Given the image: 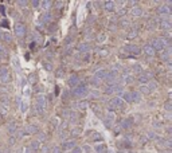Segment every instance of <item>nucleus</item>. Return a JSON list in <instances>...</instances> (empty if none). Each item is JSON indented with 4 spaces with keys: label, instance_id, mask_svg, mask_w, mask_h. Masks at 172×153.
Here are the masks:
<instances>
[{
    "label": "nucleus",
    "instance_id": "1",
    "mask_svg": "<svg viewBox=\"0 0 172 153\" xmlns=\"http://www.w3.org/2000/svg\"><path fill=\"white\" fill-rule=\"evenodd\" d=\"M151 46L155 51H163V50L168 46V42H167V39H164V38H156V39L152 40Z\"/></svg>",
    "mask_w": 172,
    "mask_h": 153
},
{
    "label": "nucleus",
    "instance_id": "2",
    "mask_svg": "<svg viewBox=\"0 0 172 153\" xmlns=\"http://www.w3.org/2000/svg\"><path fill=\"white\" fill-rule=\"evenodd\" d=\"M86 94H88V86H86L85 83H79V85L75 86L74 90H73V95H74V97H85Z\"/></svg>",
    "mask_w": 172,
    "mask_h": 153
},
{
    "label": "nucleus",
    "instance_id": "3",
    "mask_svg": "<svg viewBox=\"0 0 172 153\" xmlns=\"http://www.w3.org/2000/svg\"><path fill=\"white\" fill-rule=\"evenodd\" d=\"M106 94H113V93H117V94H122V86L118 85V83H113V85H109L106 86L105 89Z\"/></svg>",
    "mask_w": 172,
    "mask_h": 153
},
{
    "label": "nucleus",
    "instance_id": "4",
    "mask_svg": "<svg viewBox=\"0 0 172 153\" xmlns=\"http://www.w3.org/2000/svg\"><path fill=\"white\" fill-rule=\"evenodd\" d=\"M122 105H124V101H122L121 98H118V97H116V98H112L109 101V110H116V109H121Z\"/></svg>",
    "mask_w": 172,
    "mask_h": 153
},
{
    "label": "nucleus",
    "instance_id": "5",
    "mask_svg": "<svg viewBox=\"0 0 172 153\" xmlns=\"http://www.w3.org/2000/svg\"><path fill=\"white\" fill-rule=\"evenodd\" d=\"M124 51L128 52V54H132V55H139L141 52V48L136 44H126L124 47Z\"/></svg>",
    "mask_w": 172,
    "mask_h": 153
},
{
    "label": "nucleus",
    "instance_id": "6",
    "mask_svg": "<svg viewBox=\"0 0 172 153\" xmlns=\"http://www.w3.org/2000/svg\"><path fill=\"white\" fill-rule=\"evenodd\" d=\"M15 34L18 38H23L26 35V26L23 23H18L15 26Z\"/></svg>",
    "mask_w": 172,
    "mask_h": 153
},
{
    "label": "nucleus",
    "instance_id": "7",
    "mask_svg": "<svg viewBox=\"0 0 172 153\" xmlns=\"http://www.w3.org/2000/svg\"><path fill=\"white\" fill-rule=\"evenodd\" d=\"M23 132H24V134H35V133L39 132V128H38V125H32L31 124V125H27Z\"/></svg>",
    "mask_w": 172,
    "mask_h": 153
},
{
    "label": "nucleus",
    "instance_id": "8",
    "mask_svg": "<svg viewBox=\"0 0 172 153\" xmlns=\"http://www.w3.org/2000/svg\"><path fill=\"white\" fill-rule=\"evenodd\" d=\"M105 79L109 82V85L116 83V79H117V71H110V73H108L106 77H105Z\"/></svg>",
    "mask_w": 172,
    "mask_h": 153
},
{
    "label": "nucleus",
    "instance_id": "9",
    "mask_svg": "<svg viewBox=\"0 0 172 153\" xmlns=\"http://www.w3.org/2000/svg\"><path fill=\"white\" fill-rule=\"evenodd\" d=\"M161 59L164 62H169V59H171V47H165L161 51Z\"/></svg>",
    "mask_w": 172,
    "mask_h": 153
},
{
    "label": "nucleus",
    "instance_id": "10",
    "mask_svg": "<svg viewBox=\"0 0 172 153\" xmlns=\"http://www.w3.org/2000/svg\"><path fill=\"white\" fill-rule=\"evenodd\" d=\"M159 27H160V30H163V31H169L171 27H172L171 20H161V22H160Z\"/></svg>",
    "mask_w": 172,
    "mask_h": 153
},
{
    "label": "nucleus",
    "instance_id": "11",
    "mask_svg": "<svg viewBox=\"0 0 172 153\" xmlns=\"http://www.w3.org/2000/svg\"><path fill=\"white\" fill-rule=\"evenodd\" d=\"M157 12L160 15H171V9L168 5H160V7H157Z\"/></svg>",
    "mask_w": 172,
    "mask_h": 153
},
{
    "label": "nucleus",
    "instance_id": "12",
    "mask_svg": "<svg viewBox=\"0 0 172 153\" xmlns=\"http://www.w3.org/2000/svg\"><path fill=\"white\" fill-rule=\"evenodd\" d=\"M130 13H132V16H133V17H140V16H141V13H143V9H141V7L136 5V7L132 8Z\"/></svg>",
    "mask_w": 172,
    "mask_h": 153
},
{
    "label": "nucleus",
    "instance_id": "13",
    "mask_svg": "<svg viewBox=\"0 0 172 153\" xmlns=\"http://www.w3.org/2000/svg\"><path fill=\"white\" fill-rule=\"evenodd\" d=\"M143 51L148 55V57H153V55H155V50L152 48V46L149 44V43H148V44H145L143 47Z\"/></svg>",
    "mask_w": 172,
    "mask_h": 153
},
{
    "label": "nucleus",
    "instance_id": "14",
    "mask_svg": "<svg viewBox=\"0 0 172 153\" xmlns=\"http://www.w3.org/2000/svg\"><path fill=\"white\" fill-rule=\"evenodd\" d=\"M44 105H46V98H44V95L43 94L38 95V97H36V106L44 109Z\"/></svg>",
    "mask_w": 172,
    "mask_h": 153
},
{
    "label": "nucleus",
    "instance_id": "15",
    "mask_svg": "<svg viewBox=\"0 0 172 153\" xmlns=\"http://www.w3.org/2000/svg\"><path fill=\"white\" fill-rule=\"evenodd\" d=\"M113 121H114V116L112 114V113H109V114L106 116L105 121H104V124H105L106 128H112V124H113Z\"/></svg>",
    "mask_w": 172,
    "mask_h": 153
},
{
    "label": "nucleus",
    "instance_id": "16",
    "mask_svg": "<svg viewBox=\"0 0 172 153\" xmlns=\"http://www.w3.org/2000/svg\"><path fill=\"white\" fill-rule=\"evenodd\" d=\"M69 85H70L71 87L78 86V85H79V78H78L77 75H71V77L69 78Z\"/></svg>",
    "mask_w": 172,
    "mask_h": 153
},
{
    "label": "nucleus",
    "instance_id": "17",
    "mask_svg": "<svg viewBox=\"0 0 172 153\" xmlns=\"http://www.w3.org/2000/svg\"><path fill=\"white\" fill-rule=\"evenodd\" d=\"M106 74H108V71L104 70V69H101V70L96 71V74H94V78H97V79H100V81H101V79H105Z\"/></svg>",
    "mask_w": 172,
    "mask_h": 153
},
{
    "label": "nucleus",
    "instance_id": "18",
    "mask_svg": "<svg viewBox=\"0 0 172 153\" xmlns=\"http://www.w3.org/2000/svg\"><path fill=\"white\" fill-rule=\"evenodd\" d=\"M75 148V141L70 140V141H65L63 142V149L65 150H69V149H74Z\"/></svg>",
    "mask_w": 172,
    "mask_h": 153
},
{
    "label": "nucleus",
    "instance_id": "19",
    "mask_svg": "<svg viewBox=\"0 0 172 153\" xmlns=\"http://www.w3.org/2000/svg\"><path fill=\"white\" fill-rule=\"evenodd\" d=\"M89 50H90L89 43H79L78 44V51H81V52H89Z\"/></svg>",
    "mask_w": 172,
    "mask_h": 153
},
{
    "label": "nucleus",
    "instance_id": "20",
    "mask_svg": "<svg viewBox=\"0 0 172 153\" xmlns=\"http://www.w3.org/2000/svg\"><path fill=\"white\" fill-rule=\"evenodd\" d=\"M133 124V118H125V120L122 121V128L124 129H129Z\"/></svg>",
    "mask_w": 172,
    "mask_h": 153
},
{
    "label": "nucleus",
    "instance_id": "21",
    "mask_svg": "<svg viewBox=\"0 0 172 153\" xmlns=\"http://www.w3.org/2000/svg\"><path fill=\"white\" fill-rule=\"evenodd\" d=\"M141 101V94L139 91H132V102H140Z\"/></svg>",
    "mask_w": 172,
    "mask_h": 153
},
{
    "label": "nucleus",
    "instance_id": "22",
    "mask_svg": "<svg viewBox=\"0 0 172 153\" xmlns=\"http://www.w3.org/2000/svg\"><path fill=\"white\" fill-rule=\"evenodd\" d=\"M139 82L140 83H148L149 82V77L147 74H140L139 75Z\"/></svg>",
    "mask_w": 172,
    "mask_h": 153
},
{
    "label": "nucleus",
    "instance_id": "23",
    "mask_svg": "<svg viewBox=\"0 0 172 153\" xmlns=\"http://www.w3.org/2000/svg\"><path fill=\"white\" fill-rule=\"evenodd\" d=\"M88 106H89V104L86 102V101H81V102H78V104H77V108L79 109V110H86V109H88Z\"/></svg>",
    "mask_w": 172,
    "mask_h": 153
},
{
    "label": "nucleus",
    "instance_id": "24",
    "mask_svg": "<svg viewBox=\"0 0 172 153\" xmlns=\"http://www.w3.org/2000/svg\"><path fill=\"white\" fill-rule=\"evenodd\" d=\"M104 5H105L106 11H113V9H114V3H113V1H105Z\"/></svg>",
    "mask_w": 172,
    "mask_h": 153
},
{
    "label": "nucleus",
    "instance_id": "25",
    "mask_svg": "<svg viewBox=\"0 0 172 153\" xmlns=\"http://www.w3.org/2000/svg\"><path fill=\"white\" fill-rule=\"evenodd\" d=\"M1 38H3L5 42H8V43L12 40V36H11V34L9 32H1Z\"/></svg>",
    "mask_w": 172,
    "mask_h": 153
},
{
    "label": "nucleus",
    "instance_id": "26",
    "mask_svg": "<svg viewBox=\"0 0 172 153\" xmlns=\"http://www.w3.org/2000/svg\"><path fill=\"white\" fill-rule=\"evenodd\" d=\"M132 70L133 71H136V73H141V71H143V67H141V65H139V63H134L133 66H132Z\"/></svg>",
    "mask_w": 172,
    "mask_h": 153
},
{
    "label": "nucleus",
    "instance_id": "27",
    "mask_svg": "<svg viewBox=\"0 0 172 153\" xmlns=\"http://www.w3.org/2000/svg\"><path fill=\"white\" fill-rule=\"evenodd\" d=\"M122 97H124V99L126 102L132 104V93H122Z\"/></svg>",
    "mask_w": 172,
    "mask_h": 153
},
{
    "label": "nucleus",
    "instance_id": "28",
    "mask_svg": "<svg viewBox=\"0 0 172 153\" xmlns=\"http://www.w3.org/2000/svg\"><path fill=\"white\" fill-rule=\"evenodd\" d=\"M0 82H1V83H8L9 82V74L0 75Z\"/></svg>",
    "mask_w": 172,
    "mask_h": 153
},
{
    "label": "nucleus",
    "instance_id": "29",
    "mask_svg": "<svg viewBox=\"0 0 172 153\" xmlns=\"http://www.w3.org/2000/svg\"><path fill=\"white\" fill-rule=\"evenodd\" d=\"M8 132L11 133V134H13V133L16 132V124H15V122H12V124L8 125Z\"/></svg>",
    "mask_w": 172,
    "mask_h": 153
},
{
    "label": "nucleus",
    "instance_id": "30",
    "mask_svg": "<svg viewBox=\"0 0 172 153\" xmlns=\"http://www.w3.org/2000/svg\"><path fill=\"white\" fill-rule=\"evenodd\" d=\"M38 145H39V141H32V142H31V145H30L28 148L31 149V150H32V152H34V150H36V149L39 148Z\"/></svg>",
    "mask_w": 172,
    "mask_h": 153
},
{
    "label": "nucleus",
    "instance_id": "31",
    "mask_svg": "<svg viewBox=\"0 0 172 153\" xmlns=\"http://www.w3.org/2000/svg\"><path fill=\"white\" fill-rule=\"evenodd\" d=\"M105 150H106L105 145H97V146H96V152L97 153H104Z\"/></svg>",
    "mask_w": 172,
    "mask_h": 153
},
{
    "label": "nucleus",
    "instance_id": "32",
    "mask_svg": "<svg viewBox=\"0 0 172 153\" xmlns=\"http://www.w3.org/2000/svg\"><path fill=\"white\" fill-rule=\"evenodd\" d=\"M7 57V52H5V48L3 46H0V59H4Z\"/></svg>",
    "mask_w": 172,
    "mask_h": 153
},
{
    "label": "nucleus",
    "instance_id": "33",
    "mask_svg": "<svg viewBox=\"0 0 172 153\" xmlns=\"http://www.w3.org/2000/svg\"><path fill=\"white\" fill-rule=\"evenodd\" d=\"M137 36V30H132L129 34H128V38L129 39H133V38H136Z\"/></svg>",
    "mask_w": 172,
    "mask_h": 153
},
{
    "label": "nucleus",
    "instance_id": "34",
    "mask_svg": "<svg viewBox=\"0 0 172 153\" xmlns=\"http://www.w3.org/2000/svg\"><path fill=\"white\" fill-rule=\"evenodd\" d=\"M98 97H100V91H98V90H93L92 94H90V98L96 99V98H98Z\"/></svg>",
    "mask_w": 172,
    "mask_h": 153
},
{
    "label": "nucleus",
    "instance_id": "35",
    "mask_svg": "<svg viewBox=\"0 0 172 153\" xmlns=\"http://www.w3.org/2000/svg\"><path fill=\"white\" fill-rule=\"evenodd\" d=\"M50 12H47V13H44V15H42V22L43 23H46V22H49L50 20Z\"/></svg>",
    "mask_w": 172,
    "mask_h": 153
},
{
    "label": "nucleus",
    "instance_id": "36",
    "mask_svg": "<svg viewBox=\"0 0 172 153\" xmlns=\"http://www.w3.org/2000/svg\"><path fill=\"white\" fill-rule=\"evenodd\" d=\"M40 4H42V7L44 9H49V8H50V5H51V1H47V0H46V1H42Z\"/></svg>",
    "mask_w": 172,
    "mask_h": 153
},
{
    "label": "nucleus",
    "instance_id": "37",
    "mask_svg": "<svg viewBox=\"0 0 172 153\" xmlns=\"http://www.w3.org/2000/svg\"><path fill=\"white\" fill-rule=\"evenodd\" d=\"M28 81H30V83H35L36 82V74H31L28 77Z\"/></svg>",
    "mask_w": 172,
    "mask_h": 153
},
{
    "label": "nucleus",
    "instance_id": "38",
    "mask_svg": "<svg viewBox=\"0 0 172 153\" xmlns=\"http://www.w3.org/2000/svg\"><path fill=\"white\" fill-rule=\"evenodd\" d=\"M156 83L155 82H151L149 83V86H148V90H149V93H151V91H153V90H156Z\"/></svg>",
    "mask_w": 172,
    "mask_h": 153
},
{
    "label": "nucleus",
    "instance_id": "39",
    "mask_svg": "<svg viewBox=\"0 0 172 153\" xmlns=\"http://www.w3.org/2000/svg\"><path fill=\"white\" fill-rule=\"evenodd\" d=\"M164 108H165V110H167V112H171V110H172V105H171V102H169V101H168V102H165Z\"/></svg>",
    "mask_w": 172,
    "mask_h": 153
},
{
    "label": "nucleus",
    "instance_id": "40",
    "mask_svg": "<svg viewBox=\"0 0 172 153\" xmlns=\"http://www.w3.org/2000/svg\"><path fill=\"white\" fill-rule=\"evenodd\" d=\"M118 16H124V15H125V13H126V9L125 8H124V7H121V8H120V9H118Z\"/></svg>",
    "mask_w": 172,
    "mask_h": 153
},
{
    "label": "nucleus",
    "instance_id": "41",
    "mask_svg": "<svg viewBox=\"0 0 172 153\" xmlns=\"http://www.w3.org/2000/svg\"><path fill=\"white\" fill-rule=\"evenodd\" d=\"M139 93H144V94H148L149 93V90H148V87L147 86H141L140 87V91Z\"/></svg>",
    "mask_w": 172,
    "mask_h": 153
},
{
    "label": "nucleus",
    "instance_id": "42",
    "mask_svg": "<svg viewBox=\"0 0 172 153\" xmlns=\"http://www.w3.org/2000/svg\"><path fill=\"white\" fill-rule=\"evenodd\" d=\"M124 81H125V83H132V81H133V77H130V75H125Z\"/></svg>",
    "mask_w": 172,
    "mask_h": 153
},
{
    "label": "nucleus",
    "instance_id": "43",
    "mask_svg": "<svg viewBox=\"0 0 172 153\" xmlns=\"http://www.w3.org/2000/svg\"><path fill=\"white\" fill-rule=\"evenodd\" d=\"M93 140H94V141H102V137H101V134H98V133H94Z\"/></svg>",
    "mask_w": 172,
    "mask_h": 153
},
{
    "label": "nucleus",
    "instance_id": "44",
    "mask_svg": "<svg viewBox=\"0 0 172 153\" xmlns=\"http://www.w3.org/2000/svg\"><path fill=\"white\" fill-rule=\"evenodd\" d=\"M105 39H106V35H105V34H101L100 36H98V42H100V43L105 42Z\"/></svg>",
    "mask_w": 172,
    "mask_h": 153
},
{
    "label": "nucleus",
    "instance_id": "45",
    "mask_svg": "<svg viewBox=\"0 0 172 153\" xmlns=\"http://www.w3.org/2000/svg\"><path fill=\"white\" fill-rule=\"evenodd\" d=\"M43 67H44L47 71H51V70H53V66H51L50 63H44V65H43Z\"/></svg>",
    "mask_w": 172,
    "mask_h": 153
},
{
    "label": "nucleus",
    "instance_id": "46",
    "mask_svg": "<svg viewBox=\"0 0 172 153\" xmlns=\"http://www.w3.org/2000/svg\"><path fill=\"white\" fill-rule=\"evenodd\" d=\"M4 74H8V70H7V67H1L0 69V75H4Z\"/></svg>",
    "mask_w": 172,
    "mask_h": 153
},
{
    "label": "nucleus",
    "instance_id": "47",
    "mask_svg": "<svg viewBox=\"0 0 172 153\" xmlns=\"http://www.w3.org/2000/svg\"><path fill=\"white\" fill-rule=\"evenodd\" d=\"M92 83L94 85V86H98V85L101 83V81H100V79H97V78H93L92 79Z\"/></svg>",
    "mask_w": 172,
    "mask_h": 153
},
{
    "label": "nucleus",
    "instance_id": "48",
    "mask_svg": "<svg viewBox=\"0 0 172 153\" xmlns=\"http://www.w3.org/2000/svg\"><path fill=\"white\" fill-rule=\"evenodd\" d=\"M20 109H22V112L24 113L26 110H27V104H24V102H22V105H20Z\"/></svg>",
    "mask_w": 172,
    "mask_h": 153
},
{
    "label": "nucleus",
    "instance_id": "49",
    "mask_svg": "<svg viewBox=\"0 0 172 153\" xmlns=\"http://www.w3.org/2000/svg\"><path fill=\"white\" fill-rule=\"evenodd\" d=\"M71 153H82V150H81V148H78V146H75V148L73 149Z\"/></svg>",
    "mask_w": 172,
    "mask_h": 153
},
{
    "label": "nucleus",
    "instance_id": "50",
    "mask_svg": "<svg viewBox=\"0 0 172 153\" xmlns=\"http://www.w3.org/2000/svg\"><path fill=\"white\" fill-rule=\"evenodd\" d=\"M121 26H122V27H126V26H129V22H128V20H122L121 22Z\"/></svg>",
    "mask_w": 172,
    "mask_h": 153
},
{
    "label": "nucleus",
    "instance_id": "51",
    "mask_svg": "<svg viewBox=\"0 0 172 153\" xmlns=\"http://www.w3.org/2000/svg\"><path fill=\"white\" fill-rule=\"evenodd\" d=\"M18 4L20 5V7H24V5H27V1H24V0L23 1H18Z\"/></svg>",
    "mask_w": 172,
    "mask_h": 153
},
{
    "label": "nucleus",
    "instance_id": "52",
    "mask_svg": "<svg viewBox=\"0 0 172 153\" xmlns=\"http://www.w3.org/2000/svg\"><path fill=\"white\" fill-rule=\"evenodd\" d=\"M121 69V66L118 65V63H116V65H113V70H120Z\"/></svg>",
    "mask_w": 172,
    "mask_h": 153
},
{
    "label": "nucleus",
    "instance_id": "53",
    "mask_svg": "<svg viewBox=\"0 0 172 153\" xmlns=\"http://www.w3.org/2000/svg\"><path fill=\"white\" fill-rule=\"evenodd\" d=\"M31 4H32V7H38V5L40 4V3H39V1H36V0H34V1L31 3Z\"/></svg>",
    "mask_w": 172,
    "mask_h": 153
},
{
    "label": "nucleus",
    "instance_id": "54",
    "mask_svg": "<svg viewBox=\"0 0 172 153\" xmlns=\"http://www.w3.org/2000/svg\"><path fill=\"white\" fill-rule=\"evenodd\" d=\"M13 65L16 67H19V61H18V58H13Z\"/></svg>",
    "mask_w": 172,
    "mask_h": 153
},
{
    "label": "nucleus",
    "instance_id": "55",
    "mask_svg": "<svg viewBox=\"0 0 172 153\" xmlns=\"http://www.w3.org/2000/svg\"><path fill=\"white\" fill-rule=\"evenodd\" d=\"M148 138H155V133H148Z\"/></svg>",
    "mask_w": 172,
    "mask_h": 153
},
{
    "label": "nucleus",
    "instance_id": "56",
    "mask_svg": "<svg viewBox=\"0 0 172 153\" xmlns=\"http://www.w3.org/2000/svg\"><path fill=\"white\" fill-rule=\"evenodd\" d=\"M24 85H26V79H24V78H22V79H20V86H24Z\"/></svg>",
    "mask_w": 172,
    "mask_h": 153
},
{
    "label": "nucleus",
    "instance_id": "57",
    "mask_svg": "<svg viewBox=\"0 0 172 153\" xmlns=\"http://www.w3.org/2000/svg\"><path fill=\"white\" fill-rule=\"evenodd\" d=\"M89 59H90V55H86V57H85V58H84V61H86V62H88V61H89Z\"/></svg>",
    "mask_w": 172,
    "mask_h": 153
},
{
    "label": "nucleus",
    "instance_id": "58",
    "mask_svg": "<svg viewBox=\"0 0 172 153\" xmlns=\"http://www.w3.org/2000/svg\"><path fill=\"white\" fill-rule=\"evenodd\" d=\"M85 152H86V153H90V149H89V146H85Z\"/></svg>",
    "mask_w": 172,
    "mask_h": 153
},
{
    "label": "nucleus",
    "instance_id": "59",
    "mask_svg": "<svg viewBox=\"0 0 172 153\" xmlns=\"http://www.w3.org/2000/svg\"><path fill=\"white\" fill-rule=\"evenodd\" d=\"M44 138H46V137H44V134H40V136H39V140H44Z\"/></svg>",
    "mask_w": 172,
    "mask_h": 153
},
{
    "label": "nucleus",
    "instance_id": "60",
    "mask_svg": "<svg viewBox=\"0 0 172 153\" xmlns=\"http://www.w3.org/2000/svg\"><path fill=\"white\" fill-rule=\"evenodd\" d=\"M0 11H1V13H4V7L3 5H0Z\"/></svg>",
    "mask_w": 172,
    "mask_h": 153
},
{
    "label": "nucleus",
    "instance_id": "61",
    "mask_svg": "<svg viewBox=\"0 0 172 153\" xmlns=\"http://www.w3.org/2000/svg\"><path fill=\"white\" fill-rule=\"evenodd\" d=\"M26 153H32V150H31V149H30V148H27V150H26Z\"/></svg>",
    "mask_w": 172,
    "mask_h": 153
},
{
    "label": "nucleus",
    "instance_id": "62",
    "mask_svg": "<svg viewBox=\"0 0 172 153\" xmlns=\"http://www.w3.org/2000/svg\"><path fill=\"white\" fill-rule=\"evenodd\" d=\"M47 150H49V149H47V148H42V152H43V153H46Z\"/></svg>",
    "mask_w": 172,
    "mask_h": 153
},
{
    "label": "nucleus",
    "instance_id": "63",
    "mask_svg": "<svg viewBox=\"0 0 172 153\" xmlns=\"http://www.w3.org/2000/svg\"><path fill=\"white\" fill-rule=\"evenodd\" d=\"M0 38H1V31H0Z\"/></svg>",
    "mask_w": 172,
    "mask_h": 153
}]
</instances>
